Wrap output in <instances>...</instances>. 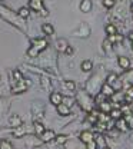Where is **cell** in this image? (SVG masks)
<instances>
[{"label": "cell", "mask_w": 133, "mask_h": 149, "mask_svg": "<svg viewBox=\"0 0 133 149\" xmlns=\"http://www.w3.org/2000/svg\"><path fill=\"white\" fill-rule=\"evenodd\" d=\"M47 47V40L46 39H42V37H39V39H33L32 40V46H30V49L27 50V55L30 56V57H37V55L42 52V50H44Z\"/></svg>", "instance_id": "6da1fadb"}, {"label": "cell", "mask_w": 133, "mask_h": 149, "mask_svg": "<svg viewBox=\"0 0 133 149\" xmlns=\"http://www.w3.org/2000/svg\"><path fill=\"white\" fill-rule=\"evenodd\" d=\"M29 6H30L32 10L42 13L43 16H47V10L43 6V0H29Z\"/></svg>", "instance_id": "7a4b0ae2"}, {"label": "cell", "mask_w": 133, "mask_h": 149, "mask_svg": "<svg viewBox=\"0 0 133 149\" xmlns=\"http://www.w3.org/2000/svg\"><path fill=\"white\" fill-rule=\"evenodd\" d=\"M55 138H56V133H55L52 129H46L42 135H40L42 142H46V143H47V142H50V141H53Z\"/></svg>", "instance_id": "3957f363"}, {"label": "cell", "mask_w": 133, "mask_h": 149, "mask_svg": "<svg viewBox=\"0 0 133 149\" xmlns=\"http://www.w3.org/2000/svg\"><path fill=\"white\" fill-rule=\"evenodd\" d=\"M80 141L87 145V143H90V142L95 141V135H93L92 132H89V130H83V132L80 133Z\"/></svg>", "instance_id": "277c9868"}, {"label": "cell", "mask_w": 133, "mask_h": 149, "mask_svg": "<svg viewBox=\"0 0 133 149\" xmlns=\"http://www.w3.org/2000/svg\"><path fill=\"white\" fill-rule=\"evenodd\" d=\"M50 102L53 103V105H56V106H59L60 103H63V95L62 93H59V92H53V93H50Z\"/></svg>", "instance_id": "5b68a950"}, {"label": "cell", "mask_w": 133, "mask_h": 149, "mask_svg": "<svg viewBox=\"0 0 133 149\" xmlns=\"http://www.w3.org/2000/svg\"><path fill=\"white\" fill-rule=\"evenodd\" d=\"M67 47H69L67 40H64V39H57V42H56V50L57 52H62V53L64 52V53H66Z\"/></svg>", "instance_id": "8992f818"}, {"label": "cell", "mask_w": 133, "mask_h": 149, "mask_svg": "<svg viewBox=\"0 0 133 149\" xmlns=\"http://www.w3.org/2000/svg\"><path fill=\"white\" fill-rule=\"evenodd\" d=\"M117 63H119V66H120L122 69H125V70H127V69L130 68V60H129L126 56H119V57H117Z\"/></svg>", "instance_id": "52a82bcc"}, {"label": "cell", "mask_w": 133, "mask_h": 149, "mask_svg": "<svg viewBox=\"0 0 133 149\" xmlns=\"http://www.w3.org/2000/svg\"><path fill=\"white\" fill-rule=\"evenodd\" d=\"M92 7H93L92 0H82V1H80V10H82L83 13H89V12L92 10Z\"/></svg>", "instance_id": "ba28073f"}, {"label": "cell", "mask_w": 133, "mask_h": 149, "mask_svg": "<svg viewBox=\"0 0 133 149\" xmlns=\"http://www.w3.org/2000/svg\"><path fill=\"white\" fill-rule=\"evenodd\" d=\"M9 123H10V126H13V128H19L23 125V120H21V118L17 116V115H13V116H10L9 118Z\"/></svg>", "instance_id": "9c48e42d"}, {"label": "cell", "mask_w": 133, "mask_h": 149, "mask_svg": "<svg viewBox=\"0 0 133 149\" xmlns=\"http://www.w3.org/2000/svg\"><path fill=\"white\" fill-rule=\"evenodd\" d=\"M114 126H116V129L120 130V132H127V130H129V126H127V123H126V120H125L123 118L117 119Z\"/></svg>", "instance_id": "30bf717a"}, {"label": "cell", "mask_w": 133, "mask_h": 149, "mask_svg": "<svg viewBox=\"0 0 133 149\" xmlns=\"http://www.w3.org/2000/svg\"><path fill=\"white\" fill-rule=\"evenodd\" d=\"M42 32H43L46 36H52V35H55V27H53V24H50V23H43V24H42Z\"/></svg>", "instance_id": "8fae6325"}, {"label": "cell", "mask_w": 133, "mask_h": 149, "mask_svg": "<svg viewBox=\"0 0 133 149\" xmlns=\"http://www.w3.org/2000/svg\"><path fill=\"white\" fill-rule=\"evenodd\" d=\"M114 92H116V91H114L110 85H107V83H105V85L102 86V91H100V93H103L106 97H109V96H113Z\"/></svg>", "instance_id": "7c38bea8"}, {"label": "cell", "mask_w": 133, "mask_h": 149, "mask_svg": "<svg viewBox=\"0 0 133 149\" xmlns=\"http://www.w3.org/2000/svg\"><path fill=\"white\" fill-rule=\"evenodd\" d=\"M95 142H96V145H97V149H105V148H107V145H106V139L99 133V135H95Z\"/></svg>", "instance_id": "4fadbf2b"}, {"label": "cell", "mask_w": 133, "mask_h": 149, "mask_svg": "<svg viewBox=\"0 0 133 149\" xmlns=\"http://www.w3.org/2000/svg\"><path fill=\"white\" fill-rule=\"evenodd\" d=\"M57 113H59L60 116H67V115H70V108L66 106L64 103H60V105L57 106Z\"/></svg>", "instance_id": "5bb4252c"}, {"label": "cell", "mask_w": 133, "mask_h": 149, "mask_svg": "<svg viewBox=\"0 0 133 149\" xmlns=\"http://www.w3.org/2000/svg\"><path fill=\"white\" fill-rule=\"evenodd\" d=\"M105 32H106V35H109V37L117 35V29H116V26H114V24H112V23L105 26Z\"/></svg>", "instance_id": "9a60e30c"}, {"label": "cell", "mask_w": 133, "mask_h": 149, "mask_svg": "<svg viewBox=\"0 0 133 149\" xmlns=\"http://www.w3.org/2000/svg\"><path fill=\"white\" fill-rule=\"evenodd\" d=\"M117 80H119V77H117L116 73H110L107 76V85H110L114 91H116V83H117Z\"/></svg>", "instance_id": "2e32d148"}, {"label": "cell", "mask_w": 133, "mask_h": 149, "mask_svg": "<svg viewBox=\"0 0 133 149\" xmlns=\"http://www.w3.org/2000/svg\"><path fill=\"white\" fill-rule=\"evenodd\" d=\"M80 69H82L83 72H90V70L93 69V63H92V60H83L82 65H80Z\"/></svg>", "instance_id": "e0dca14e"}, {"label": "cell", "mask_w": 133, "mask_h": 149, "mask_svg": "<svg viewBox=\"0 0 133 149\" xmlns=\"http://www.w3.org/2000/svg\"><path fill=\"white\" fill-rule=\"evenodd\" d=\"M122 115H123V112H122V109H119V108H116V109H112L110 111V113H109V116L110 118H113V119H120L122 118Z\"/></svg>", "instance_id": "ac0fdd59"}, {"label": "cell", "mask_w": 133, "mask_h": 149, "mask_svg": "<svg viewBox=\"0 0 133 149\" xmlns=\"http://www.w3.org/2000/svg\"><path fill=\"white\" fill-rule=\"evenodd\" d=\"M24 133H26V128H24L23 125L19 126V128H15V130H13V135H15L16 138H21Z\"/></svg>", "instance_id": "d6986e66"}, {"label": "cell", "mask_w": 133, "mask_h": 149, "mask_svg": "<svg viewBox=\"0 0 133 149\" xmlns=\"http://www.w3.org/2000/svg\"><path fill=\"white\" fill-rule=\"evenodd\" d=\"M19 16L23 19H27L30 16V9L29 7H20L19 9Z\"/></svg>", "instance_id": "ffe728a7"}, {"label": "cell", "mask_w": 133, "mask_h": 149, "mask_svg": "<svg viewBox=\"0 0 133 149\" xmlns=\"http://www.w3.org/2000/svg\"><path fill=\"white\" fill-rule=\"evenodd\" d=\"M0 149H15V148H13V145H12L10 141L1 139V141H0Z\"/></svg>", "instance_id": "44dd1931"}, {"label": "cell", "mask_w": 133, "mask_h": 149, "mask_svg": "<svg viewBox=\"0 0 133 149\" xmlns=\"http://www.w3.org/2000/svg\"><path fill=\"white\" fill-rule=\"evenodd\" d=\"M44 126H43V123H40V122H35V132H36V135H42L43 132H44Z\"/></svg>", "instance_id": "7402d4cb"}, {"label": "cell", "mask_w": 133, "mask_h": 149, "mask_svg": "<svg viewBox=\"0 0 133 149\" xmlns=\"http://www.w3.org/2000/svg\"><path fill=\"white\" fill-rule=\"evenodd\" d=\"M63 88H66V89H69V91L72 92V91L76 89V85H75V82H72V80H64V82H63Z\"/></svg>", "instance_id": "603a6c76"}, {"label": "cell", "mask_w": 133, "mask_h": 149, "mask_svg": "<svg viewBox=\"0 0 133 149\" xmlns=\"http://www.w3.org/2000/svg\"><path fill=\"white\" fill-rule=\"evenodd\" d=\"M123 119L126 120V123H127L129 129H130V128H133V115H132V113H126V116H125Z\"/></svg>", "instance_id": "cb8c5ba5"}, {"label": "cell", "mask_w": 133, "mask_h": 149, "mask_svg": "<svg viewBox=\"0 0 133 149\" xmlns=\"http://www.w3.org/2000/svg\"><path fill=\"white\" fill-rule=\"evenodd\" d=\"M95 102L97 103V105H102V103H105L106 102V96L103 95V93H99L97 96L95 97Z\"/></svg>", "instance_id": "d4e9b609"}, {"label": "cell", "mask_w": 133, "mask_h": 149, "mask_svg": "<svg viewBox=\"0 0 133 149\" xmlns=\"http://www.w3.org/2000/svg\"><path fill=\"white\" fill-rule=\"evenodd\" d=\"M107 39L110 40V43H119V42L123 40V36H122V35H114V36L107 37Z\"/></svg>", "instance_id": "484cf974"}, {"label": "cell", "mask_w": 133, "mask_h": 149, "mask_svg": "<svg viewBox=\"0 0 133 149\" xmlns=\"http://www.w3.org/2000/svg\"><path fill=\"white\" fill-rule=\"evenodd\" d=\"M55 139H56L57 143H60V145H62V143H64V142L67 141V136H66V135H57Z\"/></svg>", "instance_id": "4316f807"}, {"label": "cell", "mask_w": 133, "mask_h": 149, "mask_svg": "<svg viewBox=\"0 0 133 149\" xmlns=\"http://www.w3.org/2000/svg\"><path fill=\"white\" fill-rule=\"evenodd\" d=\"M103 6L106 9H112L114 6V0H103Z\"/></svg>", "instance_id": "83f0119b"}, {"label": "cell", "mask_w": 133, "mask_h": 149, "mask_svg": "<svg viewBox=\"0 0 133 149\" xmlns=\"http://www.w3.org/2000/svg\"><path fill=\"white\" fill-rule=\"evenodd\" d=\"M86 146H87V149H97V145H96L95 141H93V142H90V143H87Z\"/></svg>", "instance_id": "f1b7e54d"}, {"label": "cell", "mask_w": 133, "mask_h": 149, "mask_svg": "<svg viewBox=\"0 0 133 149\" xmlns=\"http://www.w3.org/2000/svg\"><path fill=\"white\" fill-rule=\"evenodd\" d=\"M72 52H73V49L69 46V47H67V50H66V53H72Z\"/></svg>", "instance_id": "f546056e"}, {"label": "cell", "mask_w": 133, "mask_h": 149, "mask_svg": "<svg viewBox=\"0 0 133 149\" xmlns=\"http://www.w3.org/2000/svg\"><path fill=\"white\" fill-rule=\"evenodd\" d=\"M129 39H130V42H132V43H133V32H132V33H130V35H129Z\"/></svg>", "instance_id": "4dcf8cb0"}, {"label": "cell", "mask_w": 133, "mask_h": 149, "mask_svg": "<svg viewBox=\"0 0 133 149\" xmlns=\"http://www.w3.org/2000/svg\"><path fill=\"white\" fill-rule=\"evenodd\" d=\"M132 12H133V3H132Z\"/></svg>", "instance_id": "1f68e13d"}, {"label": "cell", "mask_w": 133, "mask_h": 149, "mask_svg": "<svg viewBox=\"0 0 133 149\" xmlns=\"http://www.w3.org/2000/svg\"><path fill=\"white\" fill-rule=\"evenodd\" d=\"M132 50H133V43H132Z\"/></svg>", "instance_id": "d6a6232c"}, {"label": "cell", "mask_w": 133, "mask_h": 149, "mask_svg": "<svg viewBox=\"0 0 133 149\" xmlns=\"http://www.w3.org/2000/svg\"><path fill=\"white\" fill-rule=\"evenodd\" d=\"M0 80H1V76H0Z\"/></svg>", "instance_id": "836d02e7"}, {"label": "cell", "mask_w": 133, "mask_h": 149, "mask_svg": "<svg viewBox=\"0 0 133 149\" xmlns=\"http://www.w3.org/2000/svg\"><path fill=\"white\" fill-rule=\"evenodd\" d=\"M105 149H109V148H105Z\"/></svg>", "instance_id": "e575fe53"}]
</instances>
